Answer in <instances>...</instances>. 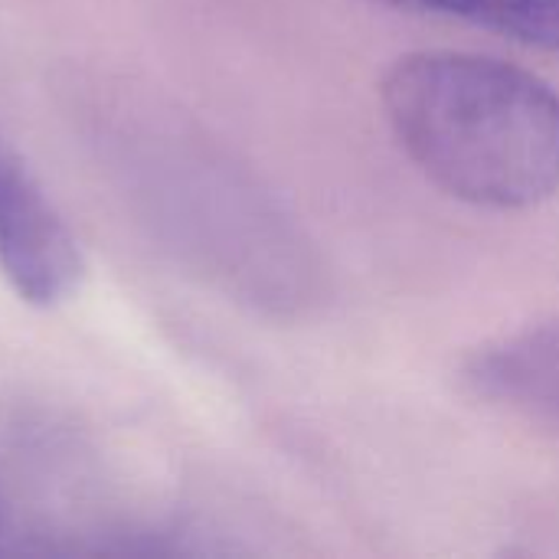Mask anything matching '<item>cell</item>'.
Segmentation results:
<instances>
[{
	"label": "cell",
	"instance_id": "3",
	"mask_svg": "<svg viewBox=\"0 0 559 559\" xmlns=\"http://www.w3.org/2000/svg\"><path fill=\"white\" fill-rule=\"evenodd\" d=\"M462 386L491 409L559 432V314L475 347Z\"/></svg>",
	"mask_w": 559,
	"mask_h": 559
},
{
	"label": "cell",
	"instance_id": "2",
	"mask_svg": "<svg viewBox=\"0 0 559 559\" xmlns=\"http://www.w3.org/2000/svg\"><path fill=\"white\" fill-rule=\"evenodd\" d=\"M0 275L36 308L69 301L82 278L85 259L39 180L16 147L0 134Z\"/></svg>",
	"mask_w": 559,
	"mask_h": 559
},
{
	"label": "cell",
	"instance_id": "1",
	"mask_svg": "<svg viewBox=\"0 0 559 559\" xmlns=\"http://www.w3.org/2000/svg\"><path fill=\"white\" fill-rule=\"evenodd\" d=\"M386 121L409 160L449 197L524 210L559 193V92L495 56L423 49L383 82Z\"/></svg>",
	"mask_w": 559,
	"mask_h": 559
},
{
	"label": "cell",
	"instance_id": "4",
	"mask_svg": "<svg viewBox=\"0 0 559 559\" xmlns=\"http://www.w3.org/2000/svg\"><path fill=\"white\" fill-rule=\"evenodd\" d=\"M400 13L462 20L514 43L559 52V0H367Z\"/></svg>",
	"mask_w": 559,
	"mask_h": 559
}]
</instances>
